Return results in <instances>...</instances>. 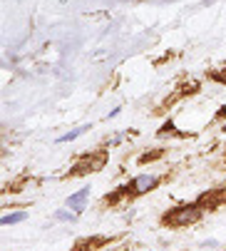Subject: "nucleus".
<instances>
[{"label": "nucleus", "instance_id": "nucleus-1", "mask_svg": "<svg viewBox=\"0 0 226 251\" xmlns=\"http://www.w3.org/2000/svg\"><path fill=\"white\" fill-rule=\"evenodd\" d=\"M201 214H204V209H201L197 201H192V204H179V206H174V209H169V211L162 214V224L169 226V229H184V226L197 224V222L201 219Z\"/></svg>", "mask_w": 226, "mask_h": 251}, {"label": "nucleus", "instance_id": "nucleus-2", "mask_svg": "<svg viewBox=\"0 0 226 251\" xmlns=\"http://www.w3.org/2000/svg\"><path fill=\"white\" fill-rule=\"evenodd\" d=\"M104 164H107V152L104 150L90 152V154H85L77 164L67 172V176H82V174H90V172H100Z\"/></svg>", "mask_w": 226, "mask_h": 251}, {"label": "nucleus", "instance_id": "nucleus-3", "mask_svg": "<svg viewBox=\"0 0 226 251\" xmlns=\"http://www.w3.org/2000/svg\"><path fill=\"white\" fill-rule=\"evenodd\" d=\"M125 187H127L129 199H134V197H142V194H147V192L157 189V187H159V176H157V174H137V176L129 179Z\"/></svg>", "mask_w": 226, "mask_h": 251}, {"label": "nucleus", "instance_id": "nucleus-4", "mask_svg": "<svg viewBox=\"0 0 226 251\" xmlns=\"http://www.w3.org/2000/svg\"><path fill=\"white\" fill-rule=\"evenodd\" d=\"M224 201H226V192H224V189H209V192H204V194L197 199V204H199L204 211L219 209Z\"/></svg>", "mask_w": 226, "mask_h": 251}, {"label": "nucleus", "instance_id": "nucleus-5", "mask_svg": "<svg viewBox=\"0 0 226 251\" xmlns=\"http://www.w3.org/2000/svg\"><path fill=\"white\" fill-rule=\"evenodd\" d=\"M87 199H90V187H82L80 192H75V194H70V197L65 199V206L72 209L75 214H82L85 206H87Z\"/></svg>", "mask_w": 226, "mask_h": 251}, {"label": "nucleus", "instance_id": "nucleus-6", "mask_svg": "<svg viewBox=\"0 0 226 251\" xmlns=\"http://www.w3.org/2000/svg\"><path fill=\"white\" fill-rule=\"evenodd\" d=\"M92 125H80V127H75V129H70V132H65V134H60L55 142H57V145H65V142H75V139H77V137H82L87 129H90Z\"/></svg>", "mask_w": 226, "mask_h": 251}, {"label": "nucleus", "instance_id": "nucleus-7", "mask_svg": "<svg viewBox=\"0 0 226 251\" xmlns=\"http://www.w3.org/2000/svg\"><path fill=\"white\" fill-rule=\"evenodd\" d=\"M100 244H107V239L104 236H90V239L77 241V249H72V251H95V249H100Z\"/></svg>", "mask_w": 226, "mask_h": 251}, {"label": "nucleus", "instance_id": "nucleus-8", "mask_svg": "<svg viewBox=\"0 0 226 251\" xmlns=\"http://www.w3.org/2000/svg\"><path fill=\"white\" fill-rule=\"evenodd\" d=\"M27 219V211H10V214H5L3 219V226H13V224H20V222H25Z\"/></svg>", "mask_w": 226, "mask_h": 251}, {"label": "nucleus", "instance_id": "nucleus-9", "mask_svg": "<svg viewBox=\"0 0 226 251\" xmlns=\"http://www.w3.org/2000/svg\"><path fill=\"white\" fill-rule=\"evenodd\" d=\"M77 217H80V214H75L72 209L65 206V209H57V211H55L52 219H55V222H70V224H72V222H77Z\"/></svg>", "mask_w": 226, "mask_h": 251}, {"label": "nucleus", "instance_id": "nucleus-10", "mask_svg": "<svg viewBox=\"0 0 226 251\" xmlns=\"http://www.w3.org/2000/svg\"><path fill=\"white\" fill-rule=\"evenodd\" d=\"M157 134H159V137H167V134H176V125H174L172 120H167V122L162 125V129H159Z\"/></svg>", "mask_w": 226, "mask_h": 251}, {"label": "nucleus", "instance_id": "nucleus-11", "mask_svg": "<svg viewBox=\"0 0 226 251\" xmlns=\"http://www.w3.org/2000/svg\"><path fill=\"white\" fill-rule=\"evenodd\" d=\"M199 246H201V251H216V249H219L221 244H219L216 239H206V241H201Z\"/></svg>", "mask_w": 226, "mask_h": 251}, {"label": "nucleus", "instance_id": "nucleus-12", "mask_svg": "<svg viewBox=\"0 0 226 251\" xmlns=\"http://www.w3.org/2000/svg\"><path fill=\"white\" fill-rule=\"evenodd\" d=\"M120 112H122V110H120V107H115V110H112V112H109V115H107V120H115V117H117V115H120Z\"/></svg>", "mask_w": 226, "mask_h": 251}, {"label": "nucleus", "instance_id": "nucleus-13", "mask_svg": "<svg viewBox=\"0 0 226 251\" xmlns=\"http://www.w3.org/2000/svg\"><path fill=\"white\" fill-rule=\"evenodd\" d=\"M221 132H224V134H226V122H224V125H221Z\"/></svg>", "mask_w": 226, "mask_h": 251}]
</instances>
